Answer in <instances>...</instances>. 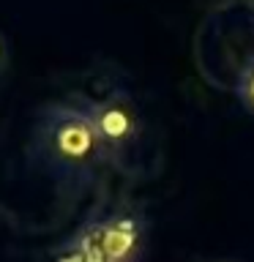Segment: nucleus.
Here are the masks:
<instances>
[{
	"label": "nucleus",
	"mask_w": 254,
	"mask_h": 262,
	"mask_svg": "<svg viewBox=\"0 0 254 262\" xmlns=\"http://www.w3.org/2000/svg\"><path fill=\"white\" fill-rule=\"evenodd\" d=\"M8 57H11V55H8V38L0 33V74L8 69Z\"/></svg>",
	"instance_id": "0eeeda50"
},
{
	"label": "nucleus",
	"mask_w": 254,
	"mask_h": 262,
	"mask_svg": "<svg viewBox=\"0 0 254 262\" xmlns=\"http://www.w3.org/2000/svg\"><path fill=\"white\" fill-rule=\"evenodd\" d=\"M52 262H88V259H85V254H82L77 246L69 241V243L63 246V249H57V251H55Z\"/></svg>",
	"instance_id": "423d86ee"
},
{
	"label": "nucleus",
	"mask_w": 254,
	"mask_h": 262,
	"mask_svg": "<svg viewBox=\"0 0 254 262\" xmlns=\"http://www.w3.org/2000/svg\"><path fill=\"white\" fill-rule=\"evenodd\" d=\"M98 232L110 262H139L145 251V219L139 213H112L98 219Z\"/></svg>",
	"instance_id": "7ed1b4c3"
},
{
	"label": "nucleus",
	"mask_w": 254,
	"mask_h": 262,
	"mask_svg": "<svg viewBox=\"0 0 254 262\" xmlns=\"http://www.w3.org/2000/svg\"><path fill=\"white\" fill-rule=\"evenodd\" d=\"M30 156L44 164L55 178L88 180L96 167L107 164L96 126L82 104V96L47 104L38 112L30 139Z\"/></svg>",
	"instance_id": "f257e3e1"
},
{
	"label": "nucleus",
	"mask_w": 254,
	"mask_h": 262,
	"mask_svg": "<svg viewBox=\"0 0 254 262\" xmlns=\"http://www.w3.org/2000/svg\"><path fill=\"white\" fill-rule=\"evenodd\" d=\"M235 93H238V98H241V104L254 115V57L249 60V66L241 71V79H238Z\"/></svg>",
	"instance_id": "39448f33"
},
{
	"label": "nucleus",
	"mask_w": 254,
	"mask_h": 262,
	"mask_svg": "<svg viewBox=\"0 0 254 262\" xmlns=\"http://www.w3.org/2000/svg\"><path fill=\"white\" fill-rule=\"evenodd\" d=\"M98 134V142L104 147L107 164L126 167V161L134 156L139 139H142V115L137 101L126 90L115 88L101 98H82Z\"/></svg>",
	"instance_id": "f03ea898"
},
{
	"label": "nucleus",
	"mask_w": 254,
	"mask_h": 262,
	"mask_svg": "<svg viewBox=\"0 0 254 262\" xmlns=\"http://www.w3.org/2000/svg\"><path fill=\"white\" fill-rule=\"evenodd\" d=\"M216 262H235V259H216Z\"/></svg>",
	"instance_id": "6e6552de"
},
{
	"label": "nucleus",
	"mask_w": 254,
	"mask_h": 262,
	"mask_svg": "<svg viewBox=\"0 0 254 262\" xmlns=\"http://www.w3.org/2000/svg\"><path fill=\"white\" fill-rule=\"evenodd\" d=\"M71 243L85 254L88 262H110L107 259V251H104V243H101V232H98V221L85 224L77 235L71 237Z\"/></svg>",
	"instance_id": "20e7f679"
}]
</instances>
